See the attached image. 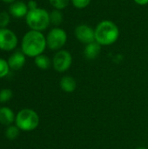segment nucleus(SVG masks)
I'll return each mask as SVG.
<instances>
[{
	"label": "nucleus",
	"mask_w": 148,
	"mask_h": 149,
	"mask_svg": "<svg viewBox=\"0 0 148 149\" xmlns=\"http://www.w3.org/2000/svg\"><path fill=\"white\" fill-rule=\"evenodd\" d=\"M46 47V37L42 31L30 30L21 40V51L29 58H36L43 54Z\"/></svg>",
	"instance_id": "obj_1"
},
{
	"label": "nucleus",
	"mask_w": 148,
	"mask_h": 149,
	"mask_svg": "<svg viewBox=\"0 0 148 149\" xmlns=\"http://www.w3.org/2000/svg\"><path fill=\"white\" fill-rule=\"evenodd\" d=\"M95 41L101 46H108L115 44L120 38L118 25L108 19L100 21L94 28Z\"/></svg>",
	"instance_id": "obj_2"
},
{
	"label": "nucleus",
	"mask_w": 148,
	"mask_h": 149,
	"mask_svg": "<svg viewBox=\"0 0 148 149\" xmlns=\"http://www.w3.org/2000/svg\"><path fill=\"white\" fill-rule=\"evenodd\" d=\"M25 22L30 30L44 31L51 24L50 12L45 9L39 7L29 10L25 17Z\"/></svg>",
	"instance_id": "obj_3"
},
{
	"label": "nucleus",
	"mask_w": 148,
	"mask_h": 149,
	"mask_svg": "<svg viewBox=\"0 0 148 149\" xmlns=\"http://www.w3.org/2000/svg\"><path fill=\"white\" fill-rule=\"evenodd\" d=\"M39 116L37 112L30 108L20 110L16 114L15 125L24 132H31L39 125Z\"/></svg>",
	"instance_id": "obj_4"
},
{
	"label": "nucleus",
	"mask_w": 148,
	"mask_h": 149,
	"mask_svg": "<svg viewBox=\"0 0 148 149\" xmlns=\"http://www.w3.org/2000/svg\"><path fill=\"white\" fill-rule=\"evenodd\" d=\"M67 32L60 27H53L46 35L47 47L51 51H59L67 42Z\"/></svg>",
	"instance_id": "obj_5"
},
{
	"label": "nucleus",
	"mask_w": 148,
	"mask_h": 149,
	"mask_svg": "<svg viewBox=\"0 0 148 149\" xmlns=\"http://www.w3.org/2000/svg\"><path fill=\"white\" fill-rule=\"evenodd\" d=\"M52 67L53 69L59 72H65L70 69L72 64V56L70 52L67 50H59L58 51L52 58Z\"/></svg>",
	"instance_id": "obj_6"
},
{
	"label": "nucleus",
	"mask_w": 148,
	"mask_h": 149,
	"mask_svg": "<svg viewBox=\"0 0 148 149\" xmlns=\"http://www.w3.org/2000/svg\"><path fill=\"white\" fill-rule=\"evenodd\" d=\"M18 38L17 34L9 28H0V50L11 52L17 48Z\"/></svg>",
	"instance_id": "obj_7"
},
{
	"label": "nucleus",
	"mask_w": 148,
	"mask_h": 149,
	"mask_svg": "<svg viewBox=\"0 0 148 149\" xmlns=\"http://www.w3.org/2000/svg\"><path fill=\"white\" fill-rule=\"evenodd\" d=\"M74 36L80 43L84 45H88L95 41L94 29L85 24H81L75 27Z\"/></svg>",
	"instance_id": "obj_8"
},
{
	"label": "nucleus",
	"mask_w": 148,
	"mask_h": 149,
	"mask_svg": "<svg viewBox=\"0 0 148 149\" xmlns=\"http://www.w3.org/2000/svg\"><path fill=\"white\" fill-rule=\"evenodd\" d=\"M28 11H29V9H28L27 3L20 0H17L13 3L10 4V7H9V13L10 14V16L16 18L25 17Z\"/></svg>",
	"instance_id": "obj_9"
},
{
	"label": "nucleus",
	"mask_w": 148,
	"mask_h": 149,
	"mask_svg": "<svg viewBox=\"0 0 148 149\" xmlns=\"http://www.w3.org/2000/svg\"><path fill=\"white\" fill-rule=\"evenodd\" d=\"M7 61L10 69L17 71L23 68L24 65H25L26 56L23 53L22 51H17L9 57Z\"/></svg>",
	"instance_id": "obj_10"
},
{
	"label": "nucleus",
	"mask_w": 148,
	"mask_h": 149,
	"mask_svg": "<svg viewBox=\"0 0 148 149\" xmlns=\"http://www.w3.org/2000/svg\"><path fill=\"white\" fill-rule=\"evenodd\" d=\"M16 115L14 112L8 107H0V124L3 126H10L15 122Z\"/></svg>",
	"instance_id": "obj_11"
},
{
	"label": "nucleus",
	"mask_w": 148,
	"mask_h": 149,
	"mask_svg": "<svg viewBox=\"0 0 148 149\" xmlns=\"http://www.w3.org/2000/svg\"><path fill=\"white\" fill-rule=\"evenodd\" d=\"M101 52V45H99L96 41L92 42L88 45H85V47L84 49V56L89 59L92 60L95 59Z\"/></svg>",
	"instance_id": "obj_12"
},
{
	"label": "nucleus",
	"mask_w": 148,
	"mask_h": 149,
	"mask_svg": "<svg viewBox=\"0 0 148 149\" xmlns=\"http://www.w3.org/2000/svg\"><path fill=\"white\" fill-rule=\"evenodd\" d=\"M60 88L62 91H64L66 93H73L77 88V82L75 79L72 76H64L61 78L59 82Z\"/></svg>",
	"instance_id": "obj_13"
},
{
	"label": "nucleus",
	"mask_w": 148,
	"mask_h": 149,
	"mask_svg": "<svg viewBox=\"0 0 148 149\" xmlns=\"http://www.w3.org/2000/svg\"><path fill=\"white\" fill-rule=\"evenodd\" d=\"M34 63L36 66L41 70H47L51 67V65H52V62L50 58L44 53L34 58Z\"/></svg>",
	"instance_id": "obj_14"
},
{
	"label": "nucleus",
	"mask_w": 148,
	"mask_h": 149,
	"mask_svg": "<svg viewBox=\"0 0 148 149\" xmlns=\"http://www.w3.org/2000/svg\"><path fill=\"white\" fill-rule=\"evenodd\" d=\"M50 20L51 24L55 27H58L64 21V15L60 10H52L50 12Z\"/></svg>",
	"instance_id": "obj_15"
},
{
	"label": "nucleus",
	"mask_w": 148,
	"mask_h": 149,
	"mask_svg": "<svg viewBox=\"0 0 148 149\" xmlns=\"http://www.w3.org/2000/svg\"><path fill=\"white\" fill-rule=\"evenodd\" d=\"M4 134H5V137L8 140L13 141V140L17 139L19 136L20 129L16 125H10V126H8L7 127Z\"/></svg>",
	"instance_id": "obj_16"
},
{
	"label": "nucleus",
	"mask_w": 148,
	"mask_h": 149,
	"mask_svg": "<svg viewBox=\"0 0 148 149\" xmlns=\"http://www.w3.org/2000/svg\"><path fill=\"white\" fill-rule=\"evenodd\" d=\"M48 1L54 9L60 10L65 9L71 2V0H48Z\"/></svg>",
	"instance_id": "obj_17"
},
{
	"label": "nucleus",
	"mask_w": 148,
	"mask_h": 149,
	"mask_svg": "<svg viewBox=\"0 0 148 149\" xmlns=\"http://www.w3.org/2000/svg\"><path fill=\"white\" fill-rule=\"evenodd\" d=\"M10 65L8 64V61L4 58H0V79H3L6 77L10 72Z\"/></svg>",
	"instance_id": "obj_18"
},
{
	"label": "nucleus",
	"mask_w": 148,
	"mask_h": 149,
	"mask_svg": "<svg viewBox=\"0 0 148 149\" xmlns=\"http://www.w3.org/2000/svg\"><path fill=\"white\" fill-rule=\"evenodd\" d=\"M10 22V14L9 11H0V28H7Z\"/></svg>",
	"instance_id": "obj_19"
},
{
	"label": "nucleus",
	"mask_w": 148,
	"mask_h": 149,
	"mask_svg": "<svg viewBox=\"0 0 148 149\" xmlns=\"http://www.w3.org/2000/svg\"><path fill=\"white\" fill-rule=\"evenodd\" d=\"M13 96V92L9 88H3L0 91V102L6 103Z\"/></svg>",
	"instance_id": "obj_20"
},
{
	"label": "nucleus",
	"mask_w": 148,
	"mask_h": 149,
	"mask_svg": "<svg viewBox=\"0 0 148 149\" xmlns=\"http://www.w3.org/2000/svg\"><path fill=\"white\" fill-rule=\"evenodd\" d=\"M91 2L92 0H71V3L73 5V7L78 10H83L88 7Z\"/></svg>",
	"instance_id": "obj_21"
},
{
	"label": "nucleus",
	"mask_w": 148,
	"mask_h": 149,
	"mask_svg": "<svg viewBox=\"0 0 148 149\" xmlns=\"http://www.w3.org/2000/svg\"><path fill=\"white\" fill-rule=\"evenodd\" d=\"M27 6H28V9L29 10H35L37 8H38V3L36 0H29L27 2Z\"/></svg>",
	"instance_id": "obj_22"
},
{
	"label": "nucleus",
	"mask_w": 148,
	"mask_h": 149,
	"mask_svg": "<svg viewBox=\"0 0 148 149\" xmlns=\"http://www.w3.org/2000/svg\"><path fill=\"white\" fill-rule=\"evenodd\" d=\"M133 1L136 4L140 5V6H144V5L148 4V0H133Z\"/></svg>",
	"instance_id": "obj_23"
},
{
	"label": "nucleus",
	"mask_w": 148,
	"mask_h": 149,
	"mask_svg": "<svg viewBox=\"0 0 148 149\" xmlns=\"http://www.w3.org/2000/svg\"><path fill=\"white\" fill-rule=\"evenodd\" d=\"M17 0H2V2L5 3H9V4H11L13 3L14 2H16Z\"/></svg>",
	"instance_id": "obj_24"
},
{
	"label": "nucleus",
	"mask_w": 148,
	"mask_h": 149,
	"mask_svg": "<svg viewBox=\"0 0 148 149\" xmlns=\"http://www.w3.org/2000/svg\"><path fill=\"white\" fill-rule=\"evenodd\" d=\"M136 149H148V148H145V147H140V148H137Z\"/></svg>",
	"instance_id": "obj_25"
}]
</instances>
